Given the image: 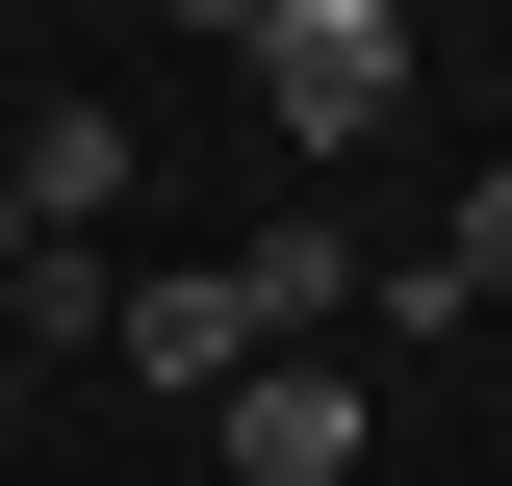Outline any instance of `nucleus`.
<instances>
[{
  "instance_id": "obj_1",
  "label": "nucleus",
  "mask_w": 512,
  "mask_h": 486,
  "mask_svg": "<svg viewBox=\"0 0 512 486\" xmlns=\"http://www.w3.org/2000/svg\"><path fill=\"white\" fill-rule=\"evenodd\" d=\"M256 103H282V154H359L410 103V0H256Z\"/></svg>"
},
{
  "instance_id": "obj_2",
  "label": "nucleus",
  "mask_w": 512,
  "mask_h": 486,
  "mask_svg": "<svg viewBox=\"0 0 512 486\" xmlns=\"http://www.w3.org/2000/svg\"><path fill=\"white\" fill-rule=\"evenodd\" d=\"M282 333H256L231 256H180V282H103V384H154V410H205V384H256Z\"/></svg>"
},
{
  "instance_id": "obj_3",
  "label": "nucleus",
  "mask_w": 512,
  "mask_h": 486,
  "mask_svg": "<svg viewBox=\"0 0 512 486\" xmlns=\"http://www.w3.org/2000/svg\"><path fill=\"white\" fill-rule=\"evenodd\" d=\"M205 486H359V384H333V359L205 384Z\"/></svg>"
},
{
  "instance_id": "obj_4",
  "label": "nucleus",
  "mask_w": 512,
  "mask_h": 486,
  "mask_svg": "<svg viewBox=\"0 0 512 486\" xmlns=\"http://www.w3.org/2000/svg\"><path fill=\"white\" fill-rule=\"evenodd\" d=\"M0 205H26V231H103V205H128V128L103 103H26V128H0Z\"/></svg>"
},
{
  "instance_id": "obj_5",
  "label": "nucleus",
  "mask_w": 512,
  "mask_h": 486,
  "mask_svg": "<svg viewBox=\"0 0 512 486\" xmlns=\"http://www.w3.org/2000/svg\"><path fill=\"white\" fill-rule=\"evenodd\" d=\"M487 282H512V180H461V231L410 256V282H384V333H461V307H487Z\"/></svg>"
},
{
  "instance_id": "obj_6",
  "label": "nucleus",
  "mask_w": 512,
  "mask_h": 486,
  "mask_svg": "<svg viewBox=\"0 0 512 486\" xmlns=\"http://www.w3.org/2000/svg\"><path fill=\"white\" fill-rule=\"evenodd\" d=\"M231 282H256V333H333V307H359V231H333V205H308V231H256Z\"/></svg>"
},
{
  "instance_id": "obj_7",
  "label": "nucleus",
  "mask_w": 512,
  "mask_h": 486,
  "mask_svg": "<svg viewBox=\"0 0 512 486\" xmlns=\"http://www.w3.org/2000/svg\"><path fill=\"white\" fill-rule=\"evenodd\" d=\"M180 26H231V52H256V0H180Z\"/></svg>"
},
{
  "instance_id": "obj_8",
  "label": "nucleus",
  "mask_w": 512,
  "mask_h": 486,
  "mask_svg": "<svg viewBox=\"0 0 512 486\" xmlns=\"http://www.w3.org/2000/svg\"><path fill=\"white\" fill-rule=\"evenodd\" d=\"M0 282H26V205H0Z\"/></svg>"
}]
</instances>
